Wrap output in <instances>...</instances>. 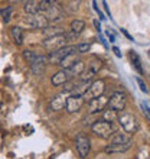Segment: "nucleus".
Returning a JSON list of instances; mask_svg holds the SVG:
<instances>
[{
  "label": "nucleus",
  "mask_w": 150,
  "mask_h": 159,
  "mask_svg": "<svg viewBox=\"0 0 150 159\" xmlns=\"http://www.w3.org/2000/svg\"><path fill=\"white\" fill-rule=\"evenodd\" d=\"M104 91H105V81L104 80H95V81H92L90 88H88V91L85 93L82 96L84 101H90L94 100V98H98V97L104 96Z\"/></svg>",
  "instance_id": "nucleus-4"
},
{
  "label": "nucleus",
  "mask_w": 150,
  "mask_h": 159,
  "mask_svg": "<svg viewBox=\"0 0 150 159\" xmlns=\"http://www.w3.org/2000/svg\"><path fill=\"white\" fill-rule=\"evenodd\" d=\"M136 81H137V84H139V87H140V90H142L143 93H147V87H146V84L143 83V80H142V78H136Z\"/></svg>",
  "instance_id": "nucleus-29"
},
{
  "label": "nucleus",
  "mask_w": 150,
  "mask_h": 159,
  "mask_svg": "<svg viewBox=\"0 0 150 159\" xmlns=\"http://www.w3.org/2000/svg\"><path fill=\"white\" fill-rule=\"evenodd\" d=\"M23 9L28 15H38V13H41V2H36V0L26 2Z\"/></svg>",
  "instance_id": "nucleus-20"
},
{
  "label": "nucleus",
  "mask_w": 150,
  "mask_h": 159,
  "mask_svg": "<svg viewBox=\"0 0 150 159\" xmlns=\"http://www.w3.org/2000/svg\"><path fill=\"white\" fill-rule=\"evenodd\" d=\"M149 55H150V51H149Z\"/></svg>",
  "instance_id": "nucleus-35"
},
{
  "label": "nucleus",
  "mask_w": 150,
  "mask_h": 159,
  "mask_svg": "<svg viewBox=\"0 0 150 159\" xmlns=\"http://www.w3.org/2000/svg\"><path fill=\"white\" fill-rule=\"evenodd\" d=\"M103 67V62H101V59L98 58H92L90 62L87 64V67L85 70L82 71V74L79 75V81H82V83H91L92 78L98 74V71L101 70Z\"/></svg>",
  "instance_id": "nucleus-3"
},
{
  "label": "nucleus",
  "mask_w": 150,
  "mask_h": 159,
  "mask_svg": "<svg viewBox=\"0 0 150 159\" xmlns=\"http://www.w3.org/2000/svg\"><path fill=\"white\" fill-rule=\"evenodd\" d=\"M75 85H77V83H74V81H68V83L64 84V91L68 93V91H74Z\"/></svg>",
  "instance_id": "nucleus-28"
},
{
  "label": "nucleus",
  "mask_w": 150,
  "mask_h": 159,
  "mask_svg": "<svg viewBox=\"0 0 150 159\" xmlns=\"http://www.w3.org/2000/svg\"><path fill=\"white\" fill-rule=\"evenodd\" d=\"M68 35H58V36H52V38H48L43 41V46H45L46 51H49V54L52 52H56V51L62 49L67 46V41H68Z\"/></svg>",
  "instance_id": "nucleus-5"
},
{
  "label": "nucleus",
  "mask_w": 150,
  "mask_h": 159,
  "mask_svg": "<svg viewBox=\"0 0 150 159\" xmlns=\"http://www.w3.org/2000/svg\"><path fill=\"white\" fill-rule=\"evenodd\" d=\"M107 35H108L110 41H111V42H114V35H113V34H110V32H107Z\"/></svg>",
  "instance_id": "nucleus-33"
},
{
  "label": "nucleus",
  "mask_w": 150,
  "mask_h": 159,
  "mask_svg": "<svg viewBox=\"0 0 150 159\" xmlns=\"http://www.w3.org/2000/svg\"><path fill=\"white\" fill-rule=\"evenodd\" d=\"M131 145H133V142L131 143H127V145H113V143H110L108 146H105V153H121V152H126L129 151L130 148H131Z\"/></svg>",
  "instance_id": "nucleus-17"
},
{
  "label": "nucleus",
  "mask_w": 150,
  "mask_h": 159,
  "mask_svg": "<svg viewBox=\"0 0 150 159\" xmlns=\"http://www.w3.org/2000/svg\"><path fill=\"white\" fill-rule=\"evenodd\" d=\"M46 64H48V58L43 57V55L38 54V57L33 59V62H30V68H32L33 74L41 75V74H43V71L46 70Z\"/></svg>",
  "instance_id": "nucleus-13"
},
{
  "label": "nucleus",
  "mask_w": 150,
  "mask_h": 159,
  "mask_svg": "<svg viewBox=\"0 0 150 159\" xmlns=\"http://www.w3.org/2000/svg\"><path fill=\"white\" fill-rule=\"evenodd\" d=\"M126 103H127V97L123 91H114L110 96L108 100V109L116 110L117 113H121L126 107Z\"/></svg>",
  "instance_id": "nucleus-6"
},
{
  "label": "nucleus",
  "mask_w": 150,
  "mask_h": 159,
  "mask_svg": "<svg viewBox=\"0 0 150 159\" xmlns=\"http://www.w3.org/2000/svg\"><path fill=\"white\" fill-rule=\"evenodd\" d=\"M10 12H12V7H7V10H0L2 16H3V19H4L6 22L9 20V15H10Z\"/></svg>",
  "instance_id": "nucleus-30"
},
{
  "label": "nucleus",
  "mask_w": 150,
  "mask_h": 159,
  "mask_svg": "<svg viewBox=\"0 0 150 159\" xmlns=\"http://www.w3.org/2000/svg\"><path fill=\"white\" fill-rule=\"evenodd\" d=\"M42 32L46 36V39L52 38V36H58V35H65V29L64 28H61V26H51V25L46 29L42 30Z\"/></svg>",
  "instance_id": "nucleus-19"
},
{
  "label": "nucleus",
  "mask_w": 150,
  "mask_h": 159,
  "mask_svg": "<svg viewBox=\"0 0 150 159\" xmlns=\"http://www.w3.org/2000/svg\"><path fill=\"white\" fill-rule=\"evenodd\" d=\"M131 134L126 133V132H118V133H114V136L111 138V143L113 145H127V143H131Z\"/></svg>",
  "instance_id": "nucleus-15"
},
{
  "label": "nucleus",
  "mask_w": 150,
  "mask_h": 159,
  "mask_svg": "<svg viewBox=\"0 0 150 159\" xmlns=\"http://www.w3.org/2000/svg\"><path fill=\"white\" fill-rule=\"evenodd\" d=\"M121 30H123V34H124V35H126V36H127V38H129V39H130V41H133V38H131V36H130V35H129V34H127V32H126V30H124V29H121Z\"/></svg>",
  "instance_id": "nucleus-34"
},
{
  "label": "nucleus",
  "mask_w": 150,
  "mask_h": 159,
  "mask_svg": "<svg viewBox=\"0 0 150 159\" xmlns=\"http://www.w3.org/2000/svg\"><path fill=\"white\" fill-rule=\"evenodd\" d=\"M75 145H77V152H78V155L81 156L82 159H85L90 153V149H91V142H90V139L87 136H84V134H78L77 139H75Z\"/></svg>",
  "instance_id": "nucleus-9"
},
{
  "label": "nucleus",
  "mask_w": 150,
  "mask_h": 159,
  "mask_svg": "<svg viewBox=\"0 0 150 159\" xmlns=\"http://www.w3.org/2000/svg\"><path fill=\"white\" fill-rule=\"evenodd\" d=\"M77 55H78V54L75 52V54H71V55H68V57H65V58L61 61V64H59V65L62 67V70H68V68H71L72 65L78 61V57H77Z\"/></svg>",
  "instance_id": "nucleus-22"
},
{
  "label": "nucleus",
  "mask_w": 150,
  "mask_h": 159,
  "mask_svg": "<svg viewBox=\"0 0 150 159\" xmlns=\"http://www.w3.org/2000/svg\"><path fill=\"white\" fill-rule=\"evenodd\" d=\"M42 15H43L49 22H52V23H56V22H61L65 19V17H64V13H62V9L59 7L56 3H54L51 6L49 10H46V12L42 13Z\"/></svg>",
  "instance_id": "nucleus-12"
},
{
  "label": "nucleus",
  "mask_w": 150,
  "mask_h": 159,
  "mask_svg": "<svg viewBox=\"0 0 150 159\" xmlns=\"http://www.w3.org/2000/svg\"><path fill=\"white\" fill-rule=\"evenodd\" d=\"M75 52H77V46L75 45H67L65 48H62V49L49 54L48 61H49L51 64H54V65H59L61 61H62L65 57H68V55H71V54H75ZM77 54H78V52H77Z\"/></svg>",
  "instance_id": "nucleus-7"
},
{
  "label": "nucleus",
  "mask_w": 150,
  "mask_h": 159,
  "mask_svg": "<svg viewBox=\"0 0 150 159\" xmlns=\"http://www.w3.org/2000/svg\"><path fill=\"white\" fill-rule=\"evenodd\" d=\"M23 57H25V59L30 64V62H33V59L38 57V54L33 52V51H25V52H23Z\"/></svg>",
  "instance_id": "nucleus-27"
},
{
  "label": "nucleus",
  "mask_w": 150,
  "mask_h": 159,
  "mask_svg": "<svg viewBox=\"0 0 150 159\" xmlns=\"http://www.w3.org/2000/svg\"><path fill=\"white\" fill-rule=\"evenodd\" d=\"M25 22L29 26L35 28V29H46L49 26V20L46 19L42 13H38V15H28L25 17Z\"/></svg>",
  "instance_id": "nucleus-8"
},
{
  "label": "nucleus",
  "mask_w": 150,
  "mask_h": 159,
  "mask_svg": "<svg viewBox=\"0 0 150 159\" xmlns=\"http://www.w3.org/2000/svg\"><path fill=\"white\" fill-rule=\"evenodd\" d=\"M142 109H143V111H144V113L147 114V117L150 119V110H149V107H147V106L144 104V103H142Z\"/></svg>",
  "instance_id": "nucleus-31"
},
{
  "label": "nucleus",
  "mask_w": 150,
  "mask_h": 159,
  "mask_svg": "<svg viewBox=\"0 0 150 159\" xmlns=\"http://www.w3.org/2000/svg\"><path fill=\"white\" fill-rule=\"evenodd\" d=\"M68 81H69V77H68L65 70H61V71H58L55 75H52V85H55V87L64 85V84L68 83Z\"/></svg>",
  "instance_id": "nucleus-16"
},
{
  "label": "nucleus",
  "mask_w": 150,
  "mask_h": 159,
  "mask_svg": "<svg viewBox=\"0 0 150 159\" xmlns=\"http://www.w3.org/2000/svg\"><path fill=\"white\" fill-rule=\"evenodd\" d=\"M113 51L116 52V55H117V57H121V54H120V51H118V48H116V46H114V48H113Z\"/></svg>",
  "instance_id": "nucleus-32"
},
{
  "label": "nucleus",
  "mask_w": 150,
  "mask_h": 159,
  "mask_svg": "<svg viewBox=\"0 0 150 159\" xmlns=\"http://www.w3.org/2000/svg\"><path fill=\"white\" fill-rule=\"evenodd\" d=\"M103 120L108 121V123H111L113 125V121L118 120V113H117L116 110H111V109L104 110V111H103Z\"/></svg>",
  "instance_id": "nucleus-23"
},
{
  "label": "nucleus",
  "mask_w": 150,
  "mask_h": 159,
  "mask_svg": "<svg viewBox=\"0 0 150 159\" xmlns=\"http://www.w3.org/2000/svg\"><path fill=\"white\" fill-rule=\"evenodd\" d=\"M67 104V97L64 96V94H59L56 96L55 98H52L51 101V109L54 110V111H59V110H62Z\"/></svg>",
  "instance_id": "nucleus-18"
},
{
  "label": "nucleus",
  "mask_w": 150,
  "mask_h": 159,
  "mask_svg": "<svg viewBox=\"0 0 150 159\" xmlns=\"http://www.w3.org/2000/svg\"><path fill=\"white\" fill-rule=\"evenodd\" d=\"M130 57H131V59H133V64H134V67L137 68V71L142 74L143 70H142V65H140V59H139V57L136 54H134L133 51H131V54H130Z\"/></svg>",
  "instance_id": "nucleus-26"
},
{
  "label": "nucleus",
  "mask_w": 150,
  "mask_h": 159,
  "mask_svg": "<svg viewBox=\"0 0 150 159\" xmlns=\"http://www.w3.org/2000/svg\"><path fill=\"white\" fill-rule=\"evenodd\" d=\"M84 98L81 96H69L67 97V104H65V110L68 113H77L81 110V107L84 106Z\"/></svg>",
  "instance_id": "nucleus-11"
},
{
  "label": "nucleus",
  "mask_w": 150,
  "mask_h": 159,
  "mask_svg": "<svg viewBox=\"0 0 150 159\" xmlns=\"http://www.w3.org/2000/svg\"><path fill=\"white\" fill-rule=\"evenodd\" d=\"M117 121L121 125V127H123V130H124L126 133H129V134H134L139 129L137 117H136L134 114L129 113V111H121V113H118V120Z\"/></svg>",
  "instance_id": "nucleus-1"
},
{
  "label": "nucleus",
  "mask_w": 150,
  "mask_h": 159,
  "mask_svg": "<svg viewBox=\"0 0 150 159\" xmlns=\"http://www.w3.org/2000/svg\"><path fill=\"white\" fill-rule=\"evenodd\" d=\"M91 49V43H88V42H82V43H78L77 45V52L78 54H85L88 51Z\"/></svg>",
  "instance_id": "nucleus-25"
},
{
  "label": "nucleus",
  "mask_w": 150,
  "mask_h": 159,
  "mask_svg": "<svg viewBox=\"0 0 150 159\" xmlns=\"http://www.w3.org/2000/svg\"><path fill=\"white\" fill-rule=\"evenodd\" d=\"M108 100H110V97H105V96H101V97H98V98L91 100L88 103V113L94 114V113L104 111L105 107L108 106Z\"/></svg>",
  "instance_id": "nucleus-10"
},
{
  "label": "nucleus",
  "mask_w": 150,
  "mask_h": 159,
  "mask_svg": "<svg viewBox=\"0 0 150 159\" xmlns=\"http://www.w3.org/2000/svg\"><path fill=\"white\" fill-rule=\"evenodd\" d=\"M85 29V22L81 20V19H74L71 22V34H74L75 36L79 35L82 30Z\"/></svg>",
  "instance_id": "nucleus-21"
},
{
  "label": "nucleus",
  "mask_w": 150,
  "mask_h": 159,
  "mask_svg": "<svg viewBox=\"0 0 150 159\" xmlns=\"http://www.w3.org/2000/svg\"><path fill=\"white\" fill-rule=\"evenodd\" d=\"M12 36H13V41L16 42L17 45H22V42H23V30L19 26L12 28Z\"/></svg>",
  "instance_id": "nucleus-24"
},
{
  "label": "nucleus",
  "mask_w": 150,
  "mask_h": 159,
  "mask_svg": "<svg viewBox=\"0 0 150 159\" xmlns=\"http://www.w3.org/2000/svg\"><path fill=\"white\" fill-rule=\"evenodd\" d=\"M84 70H85V64H84V61L78 59L71 68H68V70H65V71H67L68 77H69V80H71V78H74V77H79L81 74H82Z\"/></svg>",
  "instance_id": "nucleus-14"
},
{
  "label": "nucleus",
  "mask_w": 150,
  "mask_h": 159,
  "mask_svg": "<svg viewBox=\"0 0 150 159\" xmlns=\"http://www.w3.org/2000/svg\"><path fill=\"white\" fill-rule=\"evenodd\" d=\"M91 130H92V133H95L98 138L105 139V140L111 139L114 136V133H116V130H114L111 123L104 121V120H97L95 123H92Z\"/></svg>",
  "instance_id": "nucleus-2"
}]
</instances>
